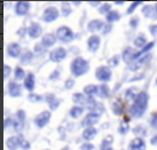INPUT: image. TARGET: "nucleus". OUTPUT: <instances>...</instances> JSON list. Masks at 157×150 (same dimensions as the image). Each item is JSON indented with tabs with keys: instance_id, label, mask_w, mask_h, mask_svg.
Segmentation results:
<instances>
[{
	"instance_id": "f257e3e1",
	"label": "nucleus",
	"mask_w": 157,
	"mask_h": 150,
	"mask_svg": "<svg viewBox=\"0 0 157 150\" xmlns=\"http://www.w3.org/2000/svg\"><path fill=\"white\" fill-rule=\"evenodd\" d=\"M147 104H148V95L147 93L141 92L136 95V99L134 101V104L131 108V114L136 118H139L144 114V111L147 109Z\"/></svg>"
},
{
	"instance_id": "f03ea898",
	"label": "nucleus",
	"mask_w": 157,
	"mask_h": 150,
	"mask_svg": "<svg viewBox=\"0 0 157 150\" xmlns=\"http://www.w3.org/2000/svg\"><path fill=\"white\" fill-rule=\"evenodd\" d=\"M88 69H90V66H88L87 61H85V60L82 58H75L74 61H72V63H71V72H72L76 77L83 76L84 73L87 72Z\"/></svg>"
},
{
	"instance_id": "7ed1b4c3",
	"label": "nucleus",
	"mask_w": 157,
	"mask_h": 150,
	"mask_svg": "<svg viewBox=\"0 0 157 150\" xmlns=\"http://www.w3.org/2000/svg\"><path fill=\"white\" fill-rule=\"evenodd\" d=\"M6 144L8 147L9 150H15L17 147L20 146H24V149H28L29 148V143L26 141H24L23 137H9Z\"/></svg>"
},
{
	"instance_id": "20e7f679",
	"label": "nucleus",
	"mask_w": 157,
	"mask_h": 150,
	"mask_svg": "<svg viewBox=\"0 0 157 150\" xmlns=\"http://www.w3.org/2000/svg\"><path fill=\"white\" fill-rule=\"evenodd\" d=\"M24 118H25L24 111L20 110L16 114V116L12 119V126H13V128L16 132H20L23 128V126H24Z\"/></svg>"
},
{
	"instance_id": "39448f33",
	"label": "nucleus",
	"mask_w": 157,
	"mask_h": 150,
	"mask_svg": "<svg viewBox=\"0 0 157 150\" xmlns=\"http://www.w3.org/2000/svg\"><path fill=\"white\" fill-rule=\"evenodd\" d=\"M56 35L59 37V39L64 41V43H69V41H71V40L74 39V33H72V31L70 30L68 27L59 28Z\"/></svg>"
},
{
	"instance_id": "423d86ee",
	"label": "nucleus",
	"mask_w": 157,
	"mask_h": 150,
	"mask_svg": "<svg viewBox=\"0 0 157 150\" xmlns=\"http://www.w3.org/2000/svg\"><path fill=\"white\" fill-rule=\"evenodd\" d=\"M96 78L101 81H108L111 78V71L107 66H100L95 72Z\"/></svg>"
},
{
	"instance_id": "0eeeda50",
	"label": "nucleus",
	"mask_w": 157,
	"mask_h": 150,
	"mask_svg": "<svg viewBox=\"0 0 157 150\" xmlns=\"http://www.w3.org/2000/svg\"><path fill=\"white\" fill-rule=\"evenodd\" d=\"M66 56H67V51L64 48H62V47L55 48L53 52H51V54H49V58H51V61H53V62L62 61Z\"/></svg>"
},
{
	"instance_id": "6e6552de",
	"label": "nucleus",
	"mask_w": 157,
	"mask_h": 150,
	"mask_svg": "<svg viewBox=\"0 0 157 150\" xmlns=\"http://www.w3.org/2000/svg\"><path fill=\"white\" fill-rule=\"evenodd\" d=\"M49 119H51V112L49 111H44V112H41L40 115L36 117V125L40 128L44 127V126L47 125Z\"/></svg>"
},
{
	"instance_id": "1a4fd4ad",
	"label": "nucleus",
	"mask_w": 157,
	"mask_h": 150,
	"mask_svg": "<svg viewBox=\"0 0 157 150\" xmlns=\"http://www.w3.org/2000/svg\"><path fill=\"white\" fill-rule=\"evenodd\" d=\"M57 16H59V10L55 7H49L45 10L43 18H44L45 22H53L56 20Z\"/></svg>"
},
{
	"instance_id": "9d476101",
	"label": "nucleus",
	"mask_w": 157,
	"mask_h": 150,
	"mask_svg": "<svg viewBox=\"0 0 157 150\" xmlns=\"http://www.w3.org/2000/svg\"><path fill=\"white\" fill-rule=\"evenodd\" d=\"M15 9H16V14L18 15H25L30 9V4L28 1H20L16 4Z\"/></svg>"
},
{
	"instance_id": "9b49d317",
	"label": "nucleus",
	"mask_w": 157,
	"mask_h": 150,
	"mask_svg": "<svg viewBox=\"0 0 157 150\" xmlns=\"http://www.w3.org/2000/svg\"><path fill=\"white\" fill-rule=\"evenodd\" d=\"M99 117H100V115H99L98 112H91V114H88V115L86 116V118L84 119L83 125L92 126V125H94L95 123H98V120H99Z\"/></svg>"
},
{
	"instance_id": "f8f14e48",
	"label": "nucleus",
	"mask_w": 157,
	"mask_h": 150,
	"mask_svg": "<svg viewBox=\"0 0 157 150\" xmlns=\"http://www.w3.org/2000/svg\"><path fill=\"white\" fill-rule=\"evenodd\" d=\"M146 149V143L142 139L136 137L130 143V150H144Z\"/></svg>"
},
{
	"instance_id": "ddd939ff",
	"label": "nucleus",
	"mask_w": 157,
	"mask_h": 150,
	"mask_svg": "<svg viewBox=\"0 0 157 150\" xmlns=\"http://www.w3.org/2000/svg\"><path fill=\"white\" fill-rule=\"evenodd\" d=\"M7 53L12 58H18L20 54H21V47H20V45L15 44V43L10 44L8 46V48H7Z\"/></svg>"
},
{
	"instance_id": "4468645a",
	"label": "nucleus",
	"mask_w": 157,
	"mask_h": 150,
	"mask_svg": "<svg viewBox=\"0 0 157 150\" xmlns=\"http://www.w3.org/2000/svg\"><path fill=\"white\" fill-rule=\"evenodd\" d=\"M142 13L146 17L151 18V20L157 18V9H155V7H153V6H144L142 9Z\"/></svg>"
},
{
	"instance_id": "2eb2a0df",
	"label": "nucleus",
	"mask_w": 157,
	"mask_h": 150,
	"mask_svg": "<svg viewBox=\"0 0 157 150\" xmlns=\"http://www.w3.org/2000/svg\"><path fill=\"white\" fill-rule=\"evenodd\" d=\"M41 27H40L38 23H32L29 28V36H30L31 38H38L41 33Z\"/></svg>"
},
{
	"instance_id": "dca6fc26",
	"label": "nucleus",
	"mask_w": 157,
	"mask_h": 150,
	"mask_svg": "<svg viewBox=\"0 0 157 150\" xmlns=\"http://www.w3.org/2000/svg\"><path fill=\"white\" fill-rule=\"evenodd\" d=\"M88 49L91 51V52H95L96 49L99 48V46H100V38H99V36H92L91 38L88 39Z\"/></svg>"
},
{
	"instance_id": "f3484780",
	"label": "nucleus",
	"mask_w": 157,
	"mask_h": 150,
	"mask_svg": "<svg viewBox=\"0 0 157 150\" xmlns=\"http://www.w3.org/2000/svg\"><path fill=\"white\" fill-rule=\"evenodd\" d=\"M8 89H9V95H10V96L16 97L21 95V87H20V85L16 84V83H14V81L9 83Z\"/></svg>"
},
{
	"instance_id": "a211bd4d",
	"label": "nucleus",
	"mask_w": 157,
	"mask_h": 150,
	"mask_svg": "<svg viewBox=\"0 0 157 150\" xmlns=\"http://www.w3.org/2000/svg\"><path fill=\"white\" fill-rule=\"evenodd\" d=\"M123 58H124V61L125 62L130 63L131 61H133V60L136 58V53H135L133 49L127 48L126 51L124 52V54H123Z\"/></svg>"
},
{
	"instance_id": "6ab92c4d",
	"label": "nucleus",
	"mask_w": 157,
	"mask_h": 150,
	"mask_svg": "<svg viewBox=\"0 0 157 150\" xmlns=\"http://www.w3.org/2000/svg\"><path fill=\"white\" fill-rule=\"evenodd\" d=\"M55 41H56V38L54 37V35H52V33L46 35L43 38V46L44 47H51V46L55 44Z\"/></svg>"
},
{
	"instance_id": "aec40b11",
	"label": "nucleus",
	"mask_w": 157,
	"mask_h": 150,
	"mask_svg": "<svg viewBox=\"0 0 157 150\" xmlns=\"http://www.w3.org/2000/svg\"><path fill=\"white\" fill-rule=\"evenodd\" d=\"M24 86H25V88L28 91H32V89L35 88V76L32 75V73H29L28 77L25 78V80H24Z\"/></svg>"
},
{
	"instance_id": "412c9836",
	"label": "nucleus",
	"mask_w": 157,
	"mask_h": 150,
	"mask_svg": "<svg viewBox=\"0 0 157 150\" xmlns=\"http://www.w3.org/2000/svg\"><path fill=\"white\" fill-rule=\"evenodd\" d=\"M96 135V129L94 127H87L83 133V137L85 140H92Z\"/></svg>"
},
{
	"instance_id": "4be33fe9",
	"label": "nucleus",
	"mask_w": 157,
	"mask_h": 150,
	"mask_svg": "<svg viewBox=\"0 0 157 150\" xmlns=\"http://www.w3.org/2000/svg\"><path fill=\"white\" fill-rule=\"evenodd\" d=\"M102 27H103V23L101 22L100 20H94V21H91L88 23V30L90 31L100 30Z\"/></svg>"
},
{
	"instance_id": "5701e85b",
	"label": "nucleus",
	"mask_w": 157,
	"mask_h": 150,
	"mask_svg": "<svg viewBox=\"0 0 157 150\" xmlns=\"http://www.w3.org/2000/svg\"><path fill=\"white\" fill-rule=\"evenodd\" d=\"M84 92H85V94L86 95H94V94H98L99 93V87L98 86H95V85H88V86H86L85 88H84Z\"/></svg>"
},
{
	"instance_id": "b1692460",
	"label": "nucleus",
	"mask_w": 157,
	"mask_h": 150,
	"mask_svg": "<svg viewBox=\"0 0 157 150\" xmlns=\"http://www.w3.org/2000/svg\"><path fill=\"white\" fill-rule=\"evenodd\" d=\"M111 142H113V137H110V135L105 137V140H103L101 150H113V148H111Z\"/></svg>"
},
{
	"instance_id": "393cba45",
	"label": "nucleus",
	"mask_w": 157,
	"mask_h": 150,
	"mask_svg": "<svg viewBox=\"0 0 157 150\" xmlns=\"http://www.w3.org/2000/svg\"><path fill=\"white\" fill-rule=\"evenodd\" d=\"M84 109L82 107H74L71 110H70V115L71 117H74V118H78L79 116L83 114Z\"/></svg>"
},
{
	"instance_id": "a878e982",
	"label": "nucleus",
	"mask_w": 157,
	"mask_h": 150,
	"mask_svg": "<svg viewBox=\"0 0 157 150\" xmlns=\"http://www.w3.org/2000/svg\"><path fill=\"white\" fill-rule=\"evenodd\" d=\"M119 20V14L116 10H111L108 15H107V21L108 22H116Z\"/></svg>"
},
{
	"instance_id": "bb28decb",
	"label": "nucleus",
	"mask_w": 157,
	"mask_h": 150,
	"mask_svg": "<svg viewBox=\"0 0 157 150\" xmlns=\"http://www.w3.org/2000/svg\"><path fill=\"white\" fill-rule=\"evenodd\" d=\"M99 92L100 93H98V94L101 97H108V95H109V88H108L107 85H101L99 87Z\"/></svg>"
},
{
	"instance_id": "cd10ccee",
	"label": "nucleus",
	"mask_w": 157,
	"mask_h": 150,
	"mask_svg": "<svg viewBox=\"0 0 157 150\" xmlns=\"http://www.w3.org/2000/svg\"><path fill=\"white\" fill-rule=\"evenodd\" d=\"M31 60H32V53L29 52V51L23 54L22 58H21V62H22L23 64H28L29 62H31Z\"/></svg>"
},
{
	"instance_id": "c85d7f7f",
	"label": "nucleus",
	"mask_w": 157,
	"mask_h": 150,
	"mask_svg": "<svg viewBox=\"0 0 157 150\" xmlns=\"http://www.w3.org/2000/svg\"><path fill=\"white\" fill-rule=\"evenodd\" d=\"M113 112H115L116 115H121L123 112V104L119 101H116L113 103Z\"/></svg>"
},
{
	"instance_id": "c756f323",
	"label": "nucleus",
	"mask_w": 157,
	"mask_h": 150,
	"mask_svg": "<svg viewBox=\"0 0 157 150\" xmlns=\"http://www.w3.org/2000/svg\"><path fill=\"white\" fill-rule=\"evenodd\" d=\"M134 45L136 47H144V45H146V38H144V36L136 37V39L134 40Z\"/></svg>"
},
{
	"instance_id": "7c9ffc66",
	"label": "nucleus",
	"mask_w": 157,
	"mask_h": 150,
	"mask_svg": "<svg viewBox=\"0 0 157 150\" xmlns=\"http://www.w3.org/2000/svg\"><path fill=\"white\" fill-rule=\"evenodd\" d=\"M23 77H24V70H23L22 68H16L15 69V78L16 79H22Z\"/></svg>"
},
{
	"instance_id": "2f4dec72",
	"label": "nucleus",
	"mask_w": 157,
	"mask_h": 150,
	"mask_svg": "<svg viewBox=\"0 0 157 150\" xmlns=\"http://www.w3.org/2000/svg\"><path fill=\"white\" fill-rule=\"evenodd\" d=\"M126 99L127 100H130V101H135V99H136V96H135L134 92L132 91V89H128L126 93Z\"/></svg>"
},
{
	"instance_id": "473e14b6",
	"label": "nucleus",
	"mask_w": 157,
	"mask_h": 150,
	"mask_svg": "<svg viewBox=\"0 0 157 150\" xmlns=\"http://www.w3.org/2000/svg\"><path fill=\"white\" fill-rule=\"evenodd\" d=\"M109 10H110V5L109 4H105L100 8V13L101 14H105V13H108ZM109 13H110V12H109Z\"/></svg>"
},
{
	"instance_id": "72a5a7b5",
	"label": "nucleus",
	"mask_w": 157,
	"mask_h": 150,
	"mask_svg": "<svg viewBox=\"0 0 157 150\" xmlns=\"http://www.w3.org/2000/svg\"><path fill=\"white\" fill-rule=\"evenodd\" d=\"M94 149V146L91 144V143H85L82 146V150H93Z\"/></svg>"
},
{
	"instance_id": "f704fd0d",
	"label": "nucleus",
	"mask_w": 157,
	"mask_h": 150,
	"mask_svg": "<svg viewBox=\"0 0 157 150\" xmlns=\"http://www.w3.org/2000/svg\"><path fill=\"white\" fill-rule=\"evenodd\" d=\"M140 5H141V2H133V4L131 5V7L128 8V10H127V13H132V12H134L135 7H138V6H140Z\"/></svg>"
},
{
	"instance_id": "c9c22d12",
	"label": "nucleus",
	"mask_w": 157,
	"mask_h": 150,
	"mask_svg": "<svg viewBox=\"0 0 157 150\" xmlns=\"http://www.w3.org/2000/svg\"><path fill=\"white\" fill-rule=\"evenodd\" d=\"M9 72H10V69H9V66H4V79H6V78L8 77Z\"/></svg>"
},
{
	"instance_id": "e433bc0d",
	"label": "nucleus",
	"mask_w": 157,
	"mask_h": 150,
	"mask_svg": "<svg viewBox=\"0 0 157 150\" xmlns=\"http://www.w3.org/2000/svg\"><path fill=\"white\" fill-rule=\"evenodd\" d=\"M62 6H63V15H64V16H68V15L71 13V10H70V8H67V7H66L67 2H64V4L62 5Z\"/></svg>"
},
{
	"instance_id": "4c0bfd02",
	"label": "nucleus",
	"mask_w": 157,
	"mask_h": 150,
	"mask_svg": "<svg viewBox=\"0 0 157 150\" xmlns=\"http://www.w3.org/2000/svg\"><path fill=\"white\" fill-rule=\"evenodd\" d=\"M29 99H30L31 101H33V102H38L41 100V97L38 96V95H33V94H31L30 96H29Z\"/></svg>"
},
{
	"instance_id": "58836bf2",
	"label": "nucleus",
	"mask_w": 157,
	"mask_h": 150,
	"mask_svg": "<svg viewBox=\"0 0 157 150\" xmlns=\"http://www.w3.org/2000/svg\"><path fill=\"white\" fill-rule=\"evenodd\" d=\"M149 31H150V33L154 36L157 35V25H153V27L149 28Z\"/></svg>"
},
{
	"instance_id": "ea45409f",
	"label": "nucleus",
	"mask_w": 157,
	"mask_h": 150,
	"mask_svg": "<svg viewBox=\"0 0 157 150\" xmlns=\"http://www.w3.org/2000/svg\"><path fill=\"white\" fill-rule=\"evenodd\" d=\"M109 63L111 64V66H117V63H118V58H117V56H115L113 58H111V60H110Z\"/></svg>"
},
{
	"instance_id": "a19ab883",
	"label": "nucleus",
	"mask_w": 157,
	"mask_h": 150,
	"mask_svg": "<svg viewBox=\"0 0 157 150\" xmlns=\"http://www.w3.org/2000/svg\"><path fill=\"white\" fill-rule=\"evenodd\" d=\"M72 86H74V80H71V79L67 80V84H66L67 88H71Z\"/></svg>"
},
{
	"instance_id": "79ce46f5",
	"label": "nucleus",
	"mask_w": 157,
	"mask_h": 150,
	"mask_svg": "<svg viewBox=\"0 0 157 150\" xmlns=\"http://www.w3.org/2000/svg\"><path fill=\"white\" fill-rule=\"evenodd\" d=\"M138 22H139V20L136 17H134L133 20L131 21V25H132V28H135L136 25H138Z\"/></svg>"
},
{
	"instance_id": "37998d69",
	"label": "nucleus",
	"mask_w": 157,
	"mask_h": 150,
	"mask_svg": "<svg viewBox=\"0 0 157 150\" xmlns=\"http://www.w3.org/2000/svg\"><path fill=\"white\" fill-rule=\"evenodd\" d=\"M151 143H153V144H157V135H155V137L151 139Z\"/></svg>"
},
{
	"instance_id": "c03bdc74",
	"label": "nucleus",
	"mask_w": 157,
	"mask_h": 150,
	"mask_svg": "<svg viewBox=\"0 0 157 150\" xmlns=\"http://www.w3.org/2000/svg\"><path fill=\"white\" fill-rule=\"evenodd\" d=\"M99 4H100V2H91L92 6H98Z\"/></svg>"
},
{
	"instance_id": "a18cd8bd",
	"label": "nucleus",
	"mask_w": 157,
	"mask_h": 150,
	"mask_svg": "<svg viewBox=\"0 0 157 150\" xmlns=\"http://www.w3.org/2000/svg\"><path fill=\"white\" fill-rule=\"evenodd\" d=\"M62 150H71V149H70V148H68V147H66V148H63Z\"/></svg>"
}]
</instances>
